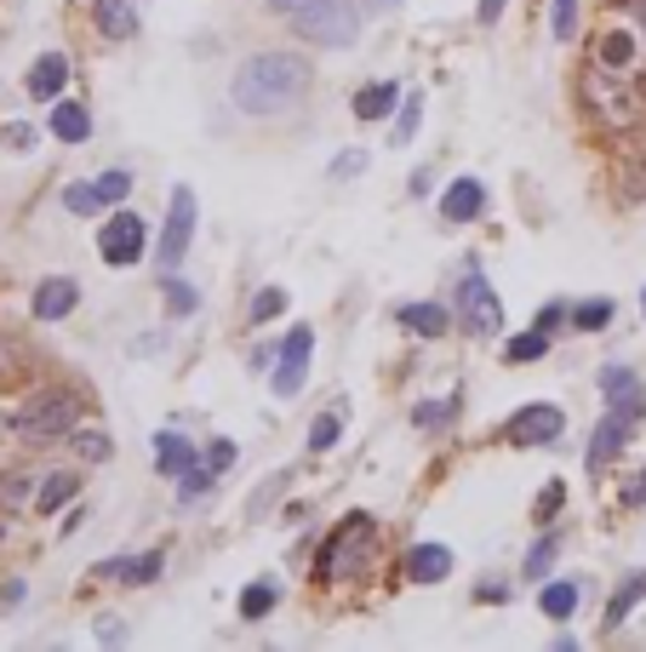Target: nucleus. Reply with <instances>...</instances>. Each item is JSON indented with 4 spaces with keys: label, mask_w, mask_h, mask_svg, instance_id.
<instances>
[{
    "label": "nucleus",
    "mask_w": 646,
    "mask_h": 652,
    "mask_svg": "<svg viewBox=\"0 0 646 652\" xmlns=\"http://www.w3.org/2000/svg\"><path fill=\"white\" fill-rule=\"evenodd\" d=\"M235 110L247 115H281L292 103L310 92V58L298 52H258L241 63V75H235Z\"/></svg>",
    "instance_id": "f257e3e1"
},
{
    "label": "nucleus",
    "mask_w": 646,
    "mask_h": 652,
    "mask_svg": "<svg viewBox=\"0 0 646 652\" xmlns=\"http://www.w3.org/2000/svg\"><path fill=\"white\" fill-rule=\"evenodd\" d=\"M584 97H590V110L595 121H606L612 132H624L640 121V86L624 81V69H606V63H590L584 69Z\"/></svg>",
    "instance_id": "f03ea898"
},
{
    "label": "nucleus",
    "mask_w": 646,
    "mask_h": 652,
    "mask_svg": "<svg viewBox=\"0 0 646 652\" xmlns=\"http://www.w3.org/2000/svg\"><path fill=\"white\" fill-rule=\"evenodd\" d=\"M81 424V401L75 395H63V390H52V395H35L18 418H12V435L18 441H29V446H46V441H63Z\"/></svg>",
    "instance_id": "7ed1b4c3"
},
{
    "label": "nucleus",
    "mask_w": 646,
    "mask_h": 652,
    "mask_svg": "<svg viewBox=\"0 0 646 652\" xmlns=\"http://www.w3.org/2000/svg\"><path fill=\"white\" fill-rule=\"evenodd\" d=\"M640 418H646V390H635V395H618L612 401V412L595 424V435H590V453H584V464L590 469H606L612 458L629 446V435L640 430Z\"/></svg>",
    "instance_id": "20e7f679"
},
{
    "label": "nucleus",
    "mask_w": 646,
    "mask_h": 652,
    "mask_svg": "<svg viewBox=\"0 0 646 652\" xmlns=\"http://www.w3.org/2000/svg\"><path fill=\"white\" fill-rule=\"evenodd\" d=\"M458 327L475 338L503 332V303H498L492 281L481 275V263H463V275H458Z\"/></svg>",
    "instance_id": "39448f33"
},
{
    "label": "nucleus",
    "mask_w": 646,
    "mask_h": 652,
    "mask_svg": "<svg viewBox=\"0 0 646 652\" xmlns=\"http://www.w3.org/2000/svg\"><path fill=\"white\" fill-rule=\"evenodd\" d=\"M366 549H372V515H350L321 549V578H355L366 567Z\"/></svg>",
    "instance_id": "423d86ee"
},
{
    "label": "nucleus",
    "mask_w": 646,
    "mask_h": 652,
    "mask_svg": "<svg viewBox=\"0 0 646 652\" xmlns=\"http://www.w3.org/2000/svg\"><path fill=\"white\" fill-rule=\"evenodd\" d=\"M292 23H298L303 41H315V46H350L355 29H361V12H355V0H321V7L298 12Z\"/></svg>",
    "instance_id": "0eeeda50"
},
{
    "label": "nucleus",
    "mask_w": 646,
    "mask_h": 652,
    "mask_svg": "<svg viewBox=\"0 0 646 652\" xmlns=\"http://www.w3.org/2000/svg\"><path fill=\"white\" fill-rule=\"evenodd\" d=\"M144 247H149V224L138 213H115L104 229H97V252H104L110 269H132L144 258Z\"/></svg>",
    "instance_id": "6e6552de"
},
{
    "label": "nucleus",
    "mask_w": 646,
    "mask_h": 652,
    "mask_svg": "<svg viewBox=\"0 0 646 652\" xmlns=\"http://www.w3.org/2000/svg\"><path fill=\"white\" fill-rule=\"evenodd\" d=\"M566 430V412L550 406V401H532L521 412H509V424H503V441H515V446H555Z\"/></svg>",
    "instance_id": "1a4fd4ad"
},
{
    "label": "nucleus",
    "mask_w": 646,
    "mask_h": 652,
    "mask_svg": "<svg viewBox=\"0 0 646 652\" xmlns=\"http://www.w3.org/2000/svg\"><path fill=\"white\" fill-rule=\"evenodd\" d=\"M195 240V189L178 184L173 189V206H166V229H160V269H178L184 252Z\"/></svg>",
    "instance_id": "9d476101"
},
{
    "label": "nucleus",
    "mask_w": 646,
    "mask_h": 652,
    "mask_svg": "<svg viewBox=\"0 0 646 652\" xmlns=\"http://www.w3.org/2000/svg\"><path fill=\"white\" fill-rule=\"evenodd\" d=\"M310 350H315V332L310 327H292L286 332V343H281V361H275V395L286 401V395H298L303 390V372H310Z\"/></svg>",
    "instance_id": "9b49d317"
},
{
    "label": "nucleus",
    "mask_w": 646,
    "mask_h": 652,
    "mask_svg": "<svg viewBox=\"0 0 646 652\" xmlns=\"http://www.w3.org/2000/svg\"><path fill=\"white\" fill-rule=\"evenodd\" d=\"M166 567L160 549H149V556H115V561H97L92 578H104V583H155Z\"/></svg>",
    "instance_id": "f8f14e48"
},
{
    "label": "nucleus",
    "mask_w": 646,
    "mask_h": 652,
    "mask_svg": "<svg viewBox=\"0 0 646 652\" xmlns=\"http://www.w3.org/2000/svg\"><path fill=\"white\" fill-rule=\"evenodd\" d=\"M487 213V189L475 184V178H458V184H447V195H440V218L447 224H475Z\"/></svg>",
    "instance_id": "ddd939ff"
},
{
    "label": "nucleus",
    "mask_w": 646,
    "mask_h": 652,
    "mask_svg": "<svg viewBox=\"0 0 646 652\" xmlns=\"http://www.w3.org/2000/svg\"><path fill=\"white\" fill-rule=\"evenodd\" d=\"M29 303H35L41 321H63V315H70V309L81 303V287L70 281V275H52V281L35 287V298H29Z\"/></svg>",
    "instance_id": "4468645a"
},
{
    "label": "nucleus",
    "mask_w": 646,
    "mask_h": 652,
    "mask_svg": "<svg viewBox=\"0 0 646 652\" xmlns=\"http://www.w3.org/2000/svg\"><path fill=\"white\" fill-rule=\"evenodd\" d=\"M452 572V549L447 544H413L406 549V578L413 583H440Z\"/></svg>",
    "instance_id": "2eb2a0df"
},
{
    "label": "nucleus",
    "mask_w": 646,
    "mask_h": 652,
    "mask_svg": "<svg viewBox=\"0 0 646 652\" xmlns=\"http://www.w3.org/2000/svg\"><path fill=\"white\" fill-rule=\"evenodd\" d=\"M63 81H70V58L63 52H41L35 63H29V97H58L63 92Z\"/></svg>",
    "instance_id": "dca6fc26"
},
{
    "label": "nucleus",
    "mask_w": 646,
    "mask_h": 652,
    "mask_svg": "<svg viewBox=\"0 0 646 652\" xmlns=\"http://www.w3.org/2000/svg\"><path fill=\"white\" fill-rule=\"evenodd\" d=\"M97 29H104L110 41L138 34V0H97Z\"/></svg>",
    "instance_id": "f3484780"
},
{
    "label": "nucleus",
    "mask_w": 646,
    "mask_h": 652,
    "mask_svg": "<svg viewBox=\"0 0 646 652\" xmlns=\"http://www.w3.org/2000/svg\"><path fill=\"white\" fill-rule=\"evenodd\" d=\"M646 601V572H629L618 590H612V601H606V630H618V624H629V612Z\"/></svg>",
    "instance_id": "a211bd4d"
},
{
    "label": "nucleus",
    "mask_w": 646,
    "mask_h": 652,
    "mask_svg": "<svg viewBox=\"0 0 646 652\" xmlns=\"http://www.w3.org/2000/svg\"><path fill=\"white\" fill-rule=\"evenodd\" d=\"M189 464H195V446H189L184 435H173V430H160V435H155V469L178 480Z\"/></svg>",
    "instance_id": "6ab92c4d"
},
{
    "label": "nucleus",
    "mask_w": 646,
    "mask_h": 652,
    "mask_svg": "<svg viewBox=\"0 0 646 652\" xmlns=\"http://www.w3.org/2000/svg\"><path fill=\"white\" fill-rule=\"evenodd\" d=\"M400 327L418 332V338H440V332L452 327V315H447L440 303H406V309H400Z\"/></svg>",
    "instance_id": "aec40b11"
},
{
    "label": "nucleus",
    "mask_w": 646,
    "mask_h": 652,
    "mask_svg": "<svg viewBox=\"0 0 646 652\" xmlns=\"http://www.w3.org/2000/svg\"><path fill=\"white\" fill-rule=\"evenodd\" d=\"M52 137H63V144H86L92 115L81 110V103H52Z\"/></svg>",
    "instance_id": "412c9836"
},
{
    "label": "nucleus",
    "mask_w": 646,
    "mask_h": 652,
    "mask_svg": "<svg viewBox=\"0 0 646 652\" xmlns=\"http://www.w3.org/2000/svg\"><path fill=\"white\" fill-rule=\"evenodd\" d=\"M389 110H400V92H395V81H378V86L355 92V121H384Z\"/></svg>",
    "instance_id": "4be33fe9"
},
{
    "label": "nucleus",
    "mask_w": 646,
    "mask_h": 652,
    "mask_svg": "<svg viewBox=\"0 0 646 652\" xmlns=\"http://www.w3.org/2000/svg\"><path fill=\"white\" fill-rule=\"evenodd\" d=\"M75 493H81V480H75L70 469H58V475H46V480H41V493H35V509H41V515H52V509H63V504H70Z\"/></svg>",
    "instance_id": "5701e85b"
},
{
    "label": "nucleus",
    "mask_w": 646,
    "mask_h": 652,
    "mask_svg": "<svg viewBox=\"0 0 646 652\" xmlns=\"http://www.w3.org/2000/svg\"><path fill=\"white\" fill-rule=\"evenodd\" d=\"M538 607H543V618L566 624V618L577 612V583H543V590H538Z\"/></svg>",
    "instance_id": "b1692460"
},
{
    "label": "nucleus",
    "mask_w": 646,
    "mask_h": 652,
    "mask_svg": "<svg viewBox=\"0 0 646 652\" xmlns=\"http://www.w3.org/2000/svg\"><path fill=\"white\" fill-rule=\"evenodd\" d=\"M635 58H640V41H635L629 29H612V34H601V63H606V69H629Z\"/></svg>",
    "instance_id": "393cba45"
},
{
    "label": "nucleus",
    "mask_w": 646,
    "mask_h": 652,
    "mask_svg": "<svg viewBox=\"0 0 646 652\" xmlns=\"http://www.w3.org/2000/svg\"><path fill=\"white\" fill-rule=\"evenodd\" d=\"M543 350H550V332H543V327H532V332H521V338H509V343H503V361L527 366V361H538Z\"/></svg>",
    "instance_id": "a878e982"
},
{
    "label": "nucleus",
    "mask_w": 646,
    "mask_h": 652,
    "mask_svg": "<svg viewBox=\"0 0 646 652\" xmlns=\"http://www.w3.org/2000/svg\"><path fill=\"white\" fill-rule=\"evenodd\" d=\"M212 475H218L212 464H189V469L178 475V498H184V504H195V498H207V493H212Z\"/></svg>",
    "instance_id": "bb28decb"
},
{
    "label": "nucleus",
    "mask_w": 646,
    "mask_h": 652,
    "mask_svg": "<svg viewBox=\"0 0 646 652\" xmlns=\"http://www.w3.org/2000/svg\"><path fill=\"white\" fill-rule=\"evenodd\" d=\"M269 607H275V578H258L252 590L241 596V618H247V624H258V618H263Z\"/></svg>",
    "instance_id": "cd10ccee"
},
{
    "label": "nucleus",
    "mask_w": 646,
    "mask_h": 652,
    "mask_svg": "<svg viewBox=\"0 0 646 652\" xmlns=\"http://www.w3.org/2000/svg\"><path fill=\"white\" fill-rule=\"evenodd\" d=\"M606 321H612V298H590V303L572 309V327H577V332H601Z\"/></svg>",
    "instance_id": "c85d7f7f"
},
{
    "label": "nucleus",
    "mask_w": 646,
    "mask_h": 652,
    "mask_svg": "<svg viewBox=\"0 0 646 652\" xmlns=\"http://www.w3.org/2000/svg\"><path fill=\"white\" fill-rule=\"evenodd\" d=\"M166 309H173V315H195V309H200V292L184 287L173 269H166Z\"/></svg>",
    "instance_id": "c756f323"
},
{
    "label": "nucleus",
    "mask_w": 646,
    "mask_h": 652,
    "mask_svg": "<svg viewBox=\"0 0 646 652\" xmlns=\"http://www.w3.org/2000/svg\"><path fill=\"white\" fill-rule=\"evenodd\" d=\"M635 390H640V372H629V366H606L601 372V395L618 401V395H635Z\"/></svg>",
    "instance_id": "7c9ffc66"
},
{
    "label": "nucleus",
    "mask_w": 646,
    "mask_h": 652,
    "mask_svg": "<svg viewBox=\"0 0 646 652\" xmlns=\"http://www.w3.org/2000/svg\"><path fill=\"white\" fill-rule=\"evenodd\" d=\"M63 206H70L75 218H92V213H104V200H97V189H92V184H70V189H63Z\"/></svg>",
    "instance_id": "2f4dec72"
},
{
    "label": "nucleus",
    "mask_w": 646,
    "mask_h": 652,
    "mask_svg": "<svg viewBox=\"0 0 646 652\" xmlns=\"http://www.w3.org/2000/svg\"><path fill=\"white\" fill-rule=\"evenodd\" d=\"M555 549H561V538L543 532V538L532 544V556H527V578H543V572H550V567H555Z\"/></svg>",
    "instance_id": "473e14b6"
},
{
    "label": "nucleus",
    "mask_w": 646,
    "mask_h": 652,
    "mask_svg": "<svg viewBox=\"0 0 646 652\" xmlns=\"http://www.w3.org/2000/svg\"><path fill=\"white\" fill-rule=\"evenodd\" d=\"M92 189H97V200H104V206H121V200L132 195V172H104Z\"/></svg>",
    "instance_id": "72a5a7b5"
},
{
    "label": "nucleus",
    "mask_w": 646,
    "mask_h": 652,
    "mask_svg": "<svg viewBox=\"0 0 646 652\" xmlns=\"http://www.w3.org/2000/svg\"><path fill=\"white\" fill-rule=\"evenodd\" d=\"M337 430H344V418H337V412H321V418L310 424V453H326V446H337Z\"/></svg>",
    "instance_id": "f704fd0d"
},
{
    "label": "nucleus",
    "mask_w": 646,
    "mask_h": 652,
    "mask_svg": "<svg viewBox=\"0 0 646 652\" xmlns=\"http://www.w3.org/2000/svg\"><path fill=\"white\" fill-rule=\"evenodd\" d=\"M75 453H81V458H92V464H104V458L115 453V446H110V435H104V430H81V435H75Z\"/></svg>",
    "instance_id": "c9c22d12"
},
{
    "label": "nucleus",
    "mask_w": 646,
    "mask_h": 652,
    "mask_svg": "<svg viewBox=\"0 0 646 652\" xmlns=\"http://www.w3.org/2000/svg\"><path fill=\"white\" fill-rule=\"evenodd\" d=\"M550 29H555V41H572V34H577V0H555Z\"/></svg>",
    "instance_id": "e433bc0d"
},
{
    "label": "nucleus",
    "mask_w": 646,
    "mask_h": 652,
    "mask_svg": "<svg viewBox=\"0 0 646 652\" xmlns=\"http://www.w3.org/2000/svg\"><path fill=\"white\" fill-rule=\"evenodd\" d=\"M281 309H286V292H281V287H263V292L252 298L247 315H252V321H269V315H281Z\"/></svg>",
    "instance_id": "4c0bfd02"
},
{
    "label": "nucleus",
    "mask_w": 646,
    "mask_h": 652,
    "mask_svg": "<svg viewBox=\"0 0 646 652\" xmlns=\"http://www.w3.org/2000/svg\"><path fill=\"white\" fill-rule=\"evenodd\" d=\"M418 115H424V97L413 92V97H400V126H395V144H406V137L418 132Z\"/></svg>",
    "instance_id": "58836bf2"
},
{
    "label": "nucleus",
    "mask_w": 646,
    "mask_h": 652,
    "mask_svg": "<svg viewBox=\"0 0 646 652\" xmlns=\"http://www.w3.org/2000/svg\"><path fill=\"white\" fill-rule=\"evenodd\" d=\"M452 412H458V395H447V401H435V406H418V412H413V424L435 430V424H447V418H452Z\"/></svg>",
    "instance_id": "ea45409f"
},
{
    "label": "nucleus",
    "mask_w": 646,
    "mask_h": 652,
    "mask_svg": "<svg viewBox=\"0 0 646 652\" xmlns=\"http://www.w3.org/2000/svg\"><path fill=\"white\" fill-rule=\"evenodd\" d=\"M29 487H35L29 475H0V504H23V498H29Z\"/></svg>",
    "instance_id": "a19ab883"
},
{
    "label": "nucleus",
    "mask_w": 646,
    "mask_h": 652,
    "mask_svg": "<svg viewBox=\"0 0 646 652\" xmlns=\"http://www.w3.org/2000/svg\"><path fill=\"white\" fill-rule=\"evenodd\" d=\"M361 166H366V149H344V155L332 161V178H355Z\"/></svg>",
    "instance_id": "79ce46f5"
},
{
    "label": "nucleus",
    "mask_w": 646,
    "mask_h": 652,
    "mask_svg": "<svg viewBox=\"0 0 646 652\" xmlns=\"http://www.w3.org/2000/svg\"><path fill=\"white\" fill-rule=\"evenodd\" d=\"M235 458H241V453H235V441H212V446H207V464H212V469H229Z\"/></svg>",
    "instance_id": "37998d69"
},
{
    "label": "nucleus",
    "mask_w": 646,
    "mask_h": 652,
    "mask_svg": "<svg viewBox=\"0 0 646 652\" xmlns=\"http://www.w3.org/2000/svg\"><path fill=\"white\" fill-rule=\"evenodd\" d=\"M566 504V493H561V480H550V493H538V515H543V521H550V515Z\"/></svg>",
    "instance_id": "c03bdc74"
},
{
    "label": "nucleus",
    "mask_w": 646,
    "mask_h": 652,
    "mask_svg": "<svg viewBox=\"0 0 646 652\" xmlns=\"http://www.w3.org/2000/svg\"><path fill=\"white\" fill-rule=\"evenodd\" d=\"M561 321H566V309H561V303H543V309H538V327H543V332H555Z\"/></svg>",
    "instance_id": "a18cd8bd"
},
{
    "label": "nucleus",
    "mask_w": 646,
    "mask_h": 652,
    "mask_svg": "<svg viewBox=\"0 0 646 652\" xmlns=\"http://www.w3.org/2000/svg\"><path fill=\"white\" fill-rule=\"evenodd\" d=\"M624 504H646V469L629 475V487H624Z\"/></svg>",
    "instance_id": "49530a36"
},
{
    "label": "nucleus",
    "mask_w": 646,
    "mask_h": 652,
    "mask_svg": "<svg viewBox=\"0 0 646 652\" xmlns=\"http://www.w3.org/2000/svg\"><path fill=\"white\" fill-rule=\"evenodd\" d=\"M275 12H286V18H298V12H310V7H321V0H269Z\"/></svg>",
    "instance_id": "de8ad7c7"
},
{
    "label": "nucleus",
    "mask_w": 646,
    "mask_h": 652,
    "mask_svg": "<svg viewBox=\"0 0 646 652\" xmlns=\"http://www.w3.org/2000/svg\"><path fill=\"white\" fill-rule=\"evenodd\" d=\"M7 144H12V149H29V144H35V132H29V126H12Z\"/></svg>",
    "instance_id": "09e8293b"
},
{
    "label": "nucleus",
    "mask_w": 646,
    "mask_h": 652,
    "mask_svg": "<svg viewBox=\"0 0 646 652\" xmlns=\"http://www.w3.org/2000/svg\"><path fill=\"white\" fill-rule=\"evenodd\" d=\"M481 601H509V583H481Z\"/></svg>",
    "instance_id": "8fccbe9b"
},
{
    "label": "nucleus",
    "mask_w": 646,
    "mask_h": 652,
    "mask_svg": "<svg viewBox=\"0 0 646 652\" xmlns=\"http://www.w3.org/2000/svg\"><path fill=\"white\" fill-rule=\"evenodd\" d=\"M503 18V0H481V23H498Z\"/></svg>",
    "instance_id": "3c124183"
},
{
    "label": "nucleus",
    "mask_w": 646,
    "mask_h": 652,
    "mask_svg": "<svg viewBox=\"0 0 646 652\" xmlns=\"http://www.w3.org/2000/svg\"><path fill=\"white\" fill-rule=\"evenodd\" d=\"M400 0H366V12H395Z\"/></svg>",
    "instance_id": "603ef678"
},
{
    "label": "nucleus",
    "mask_w": 646,
    "mask_h": 652,
    "mask_svg": "<svg viewBox=\"0 0 646 652\" xmlns=\"http://www.w3.org/2000/svg\"><path fill=\"white\" fill-rule=\"evenodd\" d=\"M12 435V418H7V412H0V441H7Z\"/></svg>",
    "instance_id": "864d4df0"
},
{
    "label": "nucleus",
    "mask_w": 646,
    "mask_h": 652,
    "mask_svg": "<svg viewBox=\"0 0 646 652\" xmlns=\"http://www.w3.org/2000/svg\"><path fill=\"white\" fill-rule=\"evenodd\" d=\"M640 309H646V292H640Z\"/></svg>",
    "instance_id": "5fc2aeb1"
}]
</instances>
